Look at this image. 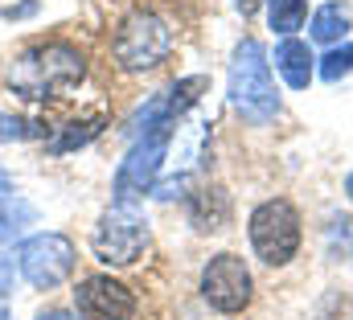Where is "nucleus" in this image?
<instances>
[{"label": "nucleus", "mask_w": 353, "mask_h": 320, "mask_svg": "<svg viewBox=\"0 0 353 320\" xmlns=\"http://www.w3.org/2000/svg\"><path fill=\"white\" fill-rule=\"evenodd\" d=\"M169 25L157 12H132L115 33V62L123 70H152L169 58Z\"/></svg>", "instance_id": "obj_4"}, {"label": "nucleus", "mask_w": 353, "mask_h": 320, "mask_svg": "<svg viewBox=\"0 0 353 320\" xmlns=\"http://www.w3.org/2000/svg\"><path fill=\"white\" fill-rule=\"evenodd\" d=\"M275 66H279V74L288 79V86L304 90V86L312 82V50H308L304 41L288 37V41H279V50H275Z\"/></svg>", "instance_id": "obj_10"}, {"label": "nucleus", "mask_w": 353, "mask_h": 320, "mask_svg": "<svg viewBox=\"0 0 353 320\" xmlns=\"http://www.w3.org/2000/svg\"><path fill=\"white\" fill-rule=\"evenodd\" d=\"M148 246V222L136 206H115L103 214L99 230H94V254L99 263H111V267H128L144 254Z\"/></svg>", "instance_id": "obj_7"}, {"label": "nucleus", "mask_w": 353, "mask_h": 320, "mask_svg": "<svg viewBox=\"0 0 353 320\" xmlns=\"http://www.w3.org/2000/svg\"><path fill=\"white\" fill-rule=\"evenodd\" d=\"M74 308L83 320H132L136 296L111 275H90L74 288Z\"/></svg>", "instance_id": "obj_9"}, {"label": "nucleus", "mask_w": 353, "mask_h": 320, "mask_svg": "<svg viewBox=\"0 0 353 320\" xmlns=\"http://www.w3.org/2000/svg\"><path fill=\"white\" fill-rule=\"evenodd\" d=\"M267 17H271V29L275 33H296L308 17V4L304 0H267Z\"/></svg>", "instance_id": "obj_12"}, {"label": "nucleus", "mask_w": 353, "mask_h": 320, "mask_svg": "<svg viewBox=\"0 0 353 320\" xmlns=\"http://www.w3.org/2000/svg\"><path fill=\"white\" fill-rule=\"evenodd\" d=\"M37 320H74V317H70V312H41Z\"/></svg>", "instance_id": "obj_18"}, {"label": "nucleus", "mask_w": 353, "mask_h": 320, "mask_svg": "<svg viewBox=\"0 0 353 320\" xmlns=\"http://www.w3.org/2000/svg\"><path fill=\"white\" fill-rule=\"evenodd\" d=\"M87 74V58L66 46V41H46V46H33L25 50L12 70H8V82L17 94L25 99H58L66 94L70 86H79Z\"/></svg>", "instance_id": "obj_1"}, {"label": "nucleus", "mask_w": 353, "mask_h": 320, "mask_svg": "<svg viewBox=\"0 0 353 320\" xmlns=\"http://www.w3.org/2000/svg\"><path fill=\"white\" fill-rule=\"evenodd\" d=\"M74 259H79L74 242L66 239V234H33V239H25L17 246L21 275L33 288H41V292H54L58 283H66L70 271H74Z\"/></svg>", "instance_id": "obj_6"}, {"label": "nucleus", "mask_w": 353, "mask_h": 320, "mask_svg": "<svg viewBox=\"0 0 353 320\" xmlns=\"http://www.w3.org/2000/svg\"><path fill=\"white\" fill-rule=\"evenodd\" d=\"M230 103L251 123H267L279 111V94H275V82H271V62H267L263 41H255V37L234 50V62H230Z\"/></svg>", "instance_id": "obj_2"}, {"label": "nucleus", "mask_w": 353, "mask_h": 320, "mask_svg": "<svg viewBox=\"0 0 353 320\" xmlns=\"http://www.w3.org/2000/svg\"><path fill=\"white\" fill-rule=\"evenodd\" d=\"M345 193H350V201H353V172L345 177Z\"/></svg>", "instance_id": "obj_20"}, {"label": "nucleus", "mask_w": 353, "mask_h": 320, "mask_svg": "<svg viewBox=\"0 0 353 320\" xmlns=\"http://www.w3.org/2000/svg\"><path fill=\"white\" fill-rule=\"evenodd\" d=\"M234 4H239L243 12H255V4H259V0H234Z\"/></svg>", "instance_id": "obj_19"}, {"label": "nucleus", "mask_w": 353, "mask_h": 320, "mask_svg": "<svg viewBox=\"0 0 353 320\" xmlns=\"http://www.w3.org/2000/svg\"><path fill=\"white\" fill-rule=\"evenodd\" d=\"M12 230H17V226H8V218L0 214V320H8L4 296H8V288H12Z\"/></svg>", "instance_id": "obj_13"}, {"label": "nucleus", "mask_w": 353, "mask_h": 320, "mask_svg": "<svg viewBox=\"0 0 353 320\" xmlns=\"http://www.w3.org/2000/svg\"><path fill=\"white\" fill-rule=\"evenodd\" d=\"M251 246L271 267H283L300 250V214L292 210V201L275 197L251 214Z\"/></svg>", "instance_id": "obj_5"}, {"label": "nucleus", "mask_w": 353, "mask_h": 320, "mask_svg": "<svg viewBox=\"0 0 353 320\" xmlns=\"http://www.w3.org/2000/svg\"><path fill=\"white\" fill-rule=\"evenodd\" d=\"M176 123H157L148 132H140V140L132 144V152L123 157V164L115 168V206H132L140 193L152 189L157 172H161V160L169 152V140H173Z\"/></svg>", "instance_id": "obj_3"}, {"label": "nucleus", "mask_w": 353, "mask_h": 320, "mask_svg": "<svg viewBox=\"0 0 353 320\" xmlns=\"http://www.w3.org/2000/svg\"><path fill=\"white\" fill-rule=\"evenodd\" d=\"M94 132H99V123H70V132H66L62 140H54V152H66V148H74V144H87Z\"/></svg>", "instance_id": "obj_16"}, {"label": "nucleus", "mask_w": 353, "mask_h": 320, "mask_svg": "<svg viewBox=\"0 0 353 320\" xmlns=\"http://www.w3.org/2000/svg\"><path fill=\"white\" fill-rule=\"evenodd\" d=\"M201 296L218 312H243L251 304V271L239 254H214L201 271Z\"/></svg>", "instance_id": "obj_8"}, {"label": "nucleus", "mask_w": 353, "mask_h": 320, "mask_svg": "<svg viewBox=\"0 0 353 320\" xmlns=\"http://www.w3.org/2000/svg\"><path fill=\"white\" fill-rule=\"evenodd\" d=\"M46 128L37 119H21V115H4L0 111V144H12V140H33L41 136Z\"/></svg>", "instance_id": "obj_14"}, {"label": "nucleus", "mask_w": 353, "mask_h": 320, "mask_svg": "<svg viewBox=\"0 0 353 320\" xmlns=\"http://www.w3.org/2000/svg\"><path fill=\"white\" fill-rule=\"evenodd\" d=\"M345 33H350V8H345V4H325V8L312 12V41L333 46V41H341Z\"/></svg>", "instance_id": "obj_11"}, {"label": "nucleus", "mask_w": 353, "mask_h": 320, "mask_svg": "<svg viewBox=\"0 0 353 320\" xmlns=\"http://www.w3.org/2000/svg\"><path fill=\"white\" fill-rule=\"evenodd\" d=\"M350 70H353V46H337V50H329V54L321 58V79L325 82L345 79Z\"/></svg>", "instance_id": "obj_15"}, {"label": "nucleus", "mask_w": 353, "mask_h": 320, "mask_svg": "<svg viewBox=\"0 0 353 320\" xmlns=\"http://www.w3.org/2000/svg\"><path fill=\"white\" fill-rule=\"evenodd\" d=\"M8 201H12V181H8V172L0 168V210H4Z\"/></svg>", "instance_id": "obj_17"}]
</instances>
